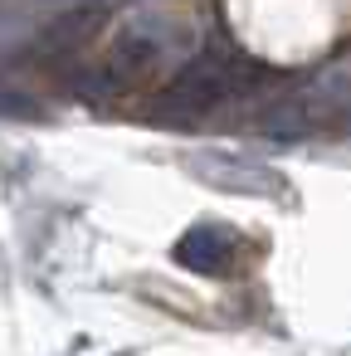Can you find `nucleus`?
Returning a JSON list of instances; mask_svg holds the SVG:
<instances>
[{
  "mask_svg": "<svg viewBox=\"0 0 351 356\" xmlns=\"http://www.w3.org/2000/svg\"><path fill=\"white\" fill-rule=\"evenodd\" d=\"M273 88H283L278 69H268L263 59H249L239 49L215 44L176 69V79L152 98V118L156 122H195V118H210L229 103H249V98L273 93Z\"/></svg>",
  "mask_w": 351,
  "mask_h": 356,
  "instance_id": "1",
  "label": "nucleus"
},
{
  "mask_svg": "<svg viewBox=\"0 0 351 356\" xmlns=\"http://www.w3.org/2000/svg\"><path fill=\"white\" fill-rule=\"evenodd\" d=\"M171 49H176V25L171 20H132V25H122L117 30V40H113V49H108V59L103 64H93V69H83L79 74V93L83 98H108V93H122L127 83H137L142 74H152V69H161L166 59H171Z\"/></svg>",
  "mask_w": 351,
  "mask_h": 356,
  "instance_id": "2",
  "label": "nucleus"
},
{
  "mask_svg": "<svg viewBox=\"0 0 351 356\" xmlns=\"http://www.w3.org/2000/svg\"><path fill=\"white\" fill-rule=\"evenodd\" d=\"M186 166H190V176H200V181H210L215 191H229V195L268 200V195H283V191H288V181H283L278 171H268V166H259V161H249V156L195 152V156H186Z\"/></svg>",
  "mask_w": 351,
  "mask_h": 356,
  "instance_id": "3",
  "label": "nucleus"
},
{
  "mask_svg": "<svg viewBox=\"0 0 351 356\" xmlns=\"http://www.w3.org/2000/svg\"><path fill=\"white\" fill-rule=\"evenodd\" d=\"M234 229L229 225H190L181 239H176V249H171V259L181 264V268H190V273H205V278H225L229 273V264H234Z\"/></svg>",
  "mask_w": 351,
  "mask_h": 356,
  "instance_id": "4",
  "label": "nucleus"
}]
</instances>
